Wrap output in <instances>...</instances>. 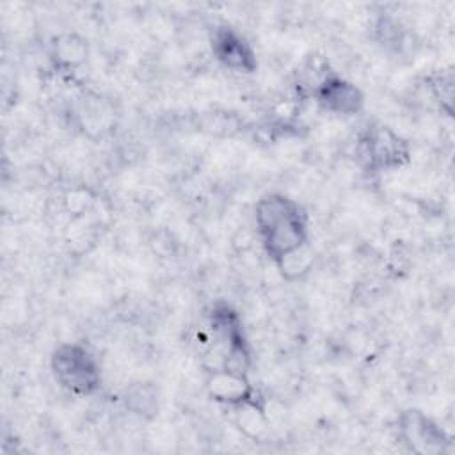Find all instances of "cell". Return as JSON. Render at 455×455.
I'll use <instances>...</instances> for the list:
<instances>
[{
    "instance_id": "cell-7",
    "label": "cell",
    "mask_w": 455,
    "mask_h": 455,
    "mask_svg": "<svg viewBox=\"0 0 455 455\" xmlns=\"http://www.w3.org/2000/svg\"><path fill=\"white\" fill-rule=\"evenodd\" d=\"M311 96L323 112L334 116H355L364 107L363 91L334 71L318 84Z\"/></svg>"
},
{
    "instance_id": "cell-8",
    "label": "cell",
    "mask_w": 455,
    "mask_h": 455,
    "mask_svg": "<svg viewBox=\"0 0 455 455\" xmlns=\"http://www.w3.org/2000/svg\"><path fill=\"white\" fill-rule=\"evenodd\" d=\"M52 62L62 73H73L89 59V44L76 32L59 34L52 43Z\"/></svg>"
},
{
    "instance_id": "cell-9",
    "label": "cell",
    "mask_w": 455,
    "mask_h": 455,
    "mask_svg": "<svg viewBox=\"0 0 455 455\" xmlns=\"http://www.w3.org/2000/svg\"><path fill=\"white\" fill-rule=\"evenodd\" d=\"M275 267L286 281H299L307 275L313 268V251L309 249V243L279 259Z\"/></svg>"
},
{
    "instance_id": "cell-11",
    "label": "cell",
    "mask_w": 455,
    "mask_h": 455,
    "mask_svg": "<svg viewBox=\"0 0 455 455\" xmlns=\"http://www.w3.org/2000/svg\"><path fill=\"white\" fill-rule=\"evenodd\" d=\"M236 412V425L238 428L251 439H258L267 430V409L252 407V405H242L233 409Z\"/></svg>"
},
{
    "instance_id": "cell-3",
    "label": "cell",
    "mask_w": 455,
    "mask_h": 455,
    "mask_svg": "<svg viewBox=\"0 0 455 455\" xmlns=\"http://www.w3.org/2000/svg\"><path fill=\"white\" fill-rule=\"evenodd\" d=\"M355 149L361 162L375 172L398 171L411 162L409 142L382 123L368 124L361 132Z\"/></svg>"
},
{
    "instance_id": "cell-2",
    "label": "cell",
    "mask_w": 455,
    "mask_h": 455,
    "mask_svg": "<svg viewBox=\"0 0 455 455\" xmlns=\"http://www.w3.org/2000/svg\"><path fill=\"white\" fill-rule=\"evenodd\" d=\"M50 370L57 384L71 395L91 396L101 387L100 361L82 343L57 345L50 357Z\"/></svg>"
},
{
    "instance_id": "cell-5",
    "label": "cell",
    "mask_w": 455,
    "mask_h": 455,
    "mask_svg": "<svg viewBox=\"0 0 455 455\" xmlns=\"http://www.w3.org/2000/svg\"><path fill=\"white\" fill-rule=\"evenodd\" d=\"M398 434L416 453H439L450 444L446 432L418 409H407L398 416Z\"/></svg>"
},
{
    "instance_id": "cell-6",
    "label": "cell",
    "mask_w": 455,
    "mask_h": 455,
    "mask_svg": "<svg viewBox=\"0 0 455 455\" xmlns=\"http://www.w3.org/2000/svg\"><path fill=\"white\" fill-rule=\"evenodd\" d=\"M212 53L229 71L254 73L258 68L256 52L251 43L233 27L219 25L212 32Z\"/></svg>"
},
{
    "instance_id": "cell-10",
    "label": "cell",
    "mask_w": 455,
    "mask_h": 455,
    "mask_svg": "<svg viewBox=\"0 0 455 455\" xmlns=\"http://www.w3.org/2000/svg\"><path fill=\"white\" fill-rule=\"evenodd\" d=\"M126 405L139 416L151 418L158 411L156 391L148 382H137L126 391Z\"/></svg>"
},
{
    "instance_id": "cell-12",
    "label": "cell",
    "mask_w": 455,
    "mask_h": 455,
    "mask_svg": "<svg viewBox=\"0 0 455 455\" xmlns=\"http://www.w3.org/2000/svg\"><path fill=\"white\" fill-rule=\"evenodd\" d=\"M432 98L439 103L441 110H444L448 116H451L453 107V75L451 71H441L434 73L427 80Z\"/></svg>"
},
{
    "instance_id": "cell-4",
    "label": "cell",
    "mask_w": 455,
    "mask_h": 455,
    "mask_svg": "<svg viewBox=\"0 0 455 455\" xmlns=\"http://www.w3.org/2000/svg\"><path fill=\"white\" fill-rule=\"evenodd\" d=\"M204 389L213 402L229 409L242 405L267 409L265 395L251 382L247 373H236L224 368L210 370L204 380Z\"/></svg>"
},
{
    "instance_id": "cell-1",
    "label": "cell",
    "mask_w": 455,
    "mask_h": 455,
    "mask_svg": "<svg viewBox=\"0 0 455 455\" xmlns=\"http://www.w3.org/2000/svg\"><path fill=\"white\" fill-rule=\"evenodd\" d=\"M254 222L261 247L274 265L309 243L307 213L295 199L281 192H270L258 199Z\"/></svg>"
}]
</instances>
